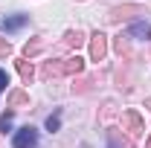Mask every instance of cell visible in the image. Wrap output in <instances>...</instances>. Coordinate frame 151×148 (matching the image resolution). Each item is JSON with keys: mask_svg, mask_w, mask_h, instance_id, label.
Segmentation results:
<instances>
[{"mask_svg": "<svg viewBox=\"0 0 151 148\" xmlns=\"http://www.w3.org/2000/svg\"><path fill=\"white\" fill-rule=\"evenodd\" d=\"M81 70H84V61L78 55H73V58H61V61H47L41 67V78L47 81V78H55V75H78Z\"/></svg>", "mask_w": 151, "mask_h": 148, "instance_id": "cell-1", "label": "cell"}, {"mask_svg": "<svg viewBox=\"0 0 151 148\" xmlns=\"http://www.w3.org/2000/svg\"><path fill=\"white\" fill-rule=\"evenodd\" d=\"M142 15H148L142 6H137V3H125V6L111 9L108 20H111V23H122V20H137V18H142Z\"/></svg>", "mask_w": 151, "mask_h": 148, "instance_id": "cell-2", "label": "cell"}, {"mask_svg": "<svg viewBox=\"0 0 151 148\" xmlns=\"http://www.w3.org/2000/svg\"><path fill=\"white\" fill-rule=\"evenodd\" d=\"M122 131H128V137H131V139H137V137L145 131L142 116H139L137 111H125V113H122Z\"/></svg>", "mask_w": 151, "mask_h": 148, "instance_id": "cell-3", "label": "cell"}, {"mask_svg": "<svg viewBox=\"0 0 151 148\" xmlns=\"http://www.w3.org/2000/svg\"><path fill=\"white\" fill-rule=\"evenodd\" d=\"M15 148H38V131L35 128H20L15 134Z\"/></svg>", "mask_w": 151, "mask_h": 148, "instance_id": "cell-4", "label": "cell"}, {"mask_svg": "<svg viewBox=\"0 0 151 148\" xmlns=\"http://www.w3.org/2000/svg\"><path fill=\"white\" fill-rule=\"evenodd\" d=\"M105 55H108V38L102 35V32H93L90 35V58L93 61H102Z\"/></svg>", "mask_w": 151, "mask_h": 148, "instance_id": "cell-5", "label": "cell"}, {"mask_svg": "<svg viewBox=\"0 0 151 148\" xmlns=\"http://www.w3.org/2000/svg\"><path fill=\"white\" fill-rule=\"evenodd\" d=\"M84 41H87V38H84V32H81V29H70V32L64 35V47H70V50H78Z\"/></svg>", "mask_w": 151, "mask_h": 148, "instance_id": "cell-6", "label": "cell"}, {"mask_svg": "<svg viewBox=\"0 0 151 148\" xmlns=\"http://www.w3.org/2000/svg\"><path fill=\"white\" fill-rule=\"evenodd\" d=\"M15 64H18V73H20V78H23V81L29 84V81H32V75H35V70H32V64H29V58H18Z\"/></svg>", "mask_w": 151, "mask_h": 148, "instance_id": "cell-7", "label": "cell"}, {"mask_svg": "<svg viewBox=\"0 0 151 148\" xmlns=\"http://www.w3.org/2000/svg\"><path fill=\"white\" fill-rule=\"evenodd\" d=\"M26 15H15V18H3V29L6 32H15V29H20V26H26Z\"/></svg>", "mask_w": 151, "mask_h": 148, "instance_id": "cell-8", "label": "cell"}, {"mask_svg": "<svg viewBox=\"0 0 151 148\" xmlns=\"http://www.w3.org/2000/svg\"><path fill=\"white\" fill-rule=\"evenodd\" d=\"M23 105H29V96L23 90H12L9 93V108H23Z\"/></svg>", "mask_w": 151, "mask_h": 148, "instance_id": "cell-9", "label": "cell"}, {"mask_svg": "<svg viewBox=\"0 0 151 148\" xmlns=\"http://www.w3.org/2000/svg\"><path fill=\"white\" fill-rule=\"evenodd\" d=\"M108 137H111V148H131V142L119 139V131H108Z\"/></svg>", "mask_w": 151, "mask_h": 148, "instance_id": "cell-10", "label": "cell"}, {"mask_svg": "<svg viewBox=\"0 0 151 148\" xmlns=\"http://www.w3.org/2000/svg\"><path fill=\"white\" fill-rule=\"evenodd\" d=\"M41 47H44V44H41V41H29V44H26V47H23V58H29V55H35V52H41Z\"/></svg>", "mask_w": 151, "mask_h": 148, "instance_id": "cell-11", "label": "cell"}, {"mask_svg": "<svg viewBox=\"0 0 151 148\" xmlns=\"http://www.w3.org/2000/svg\"><path fill=\"white\" fill-rule=\"evenodd\" d=\"M116 52H119V55H122V52H128V41H125V35L116 38Z\"/></svg>", "mask_w": 151, "mask_h": 148, "instance_id": "cell-12", "label": "cell"}, {"mask_svg": "<svg viewBox=\"0 0 151 148\" xmlns=\"http://www.w3.org/2000/svg\"><path fill=\"white\" fill-rule=\"evenodd\" d=\"M58 125H61V119H58L55 113H52V116L47 119V131H58Z\"/></svg>", "mask_w": 151, "mask_h": 148, "instance_id": "cell-13", "label": "cell"}, {"mask_svg": "<svg viewBox=\"0 0 151 148\" xmlns=\"http://www.w3.org/2000/svg\"><path fill=\"white\" fill-rule=\"evenodd\" d=\"M0 55H12V44L6 38H0Z\"/></svg>", "mask_w": 151, "mask_h": 148, "instance_id": "cell-14", "label": "cell"}, {"mask_svg": "<svg viewBox=\"0 0 151 148\" xmlns=\"http://www.w3.org/2000/svg\"><path fill=\"white\" fill-rule=\"evenodd\" d=\"M9 128H12V113L0 116V131H9Z\"/></svg>", "mask_w": 151, "mask_h": 148, "instance_id": "cell-15", "label": "cell"}, {"mask_svg": "<svg viewBox=\"0 0 151 148\" xmlns=\"http://www.w3.org/2000/svg\"><path fill=\"white\" fill-rule=\"evenodd\" d=\"M6 84H9V75L0 70V90H6Z\"/></svg>", "mask_w": 151, "mask_h": 148, "instance_id": "cell-16", "label": "cell"}, {"mask_svg": "<svg viewBox=\"0 0 151 148\" xmlns=\"http://www.w3.org/2000/svg\"><path fill=\"white\" fill-rule=\"evenodd\" d=\"M145 108H151V96H148V99H145Z\"/></svg>", "mask_w": 151, "mask_h": 148, "instance_id": "cell-17", "label": "cell"}, {"mask_svg": "<svg viewBox=\"0 0 151 148\" xmlns=\"http://www.w3.org/2000/svg\"><path fill=\"white\" fill-rule=\"evenodd\" d=\"M145 148H151V137H148V139H145Z\"/></svg>", "mask_w": 151, "mask_h": 148, "instance_id": "cell-18", "label": "cell"}, {"mask_svg": "<svg viewBox=\"0 0 151 148\" xmlns=\"http://www.w3.org/2000/svg\"><path fill=\"white\" fill-rule=\"evenodd\" d=\"M145 35H148V38H151V26H148V32H145Z\"/></svg>", "mask_w": 151, "mask_h": 148, "instance_id": "cell-19", "label": "cell"}]
</instances>
